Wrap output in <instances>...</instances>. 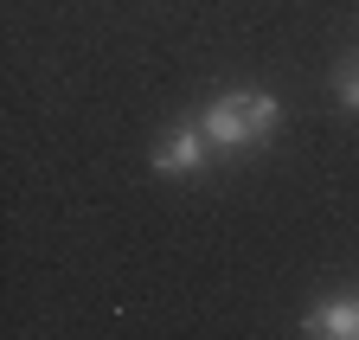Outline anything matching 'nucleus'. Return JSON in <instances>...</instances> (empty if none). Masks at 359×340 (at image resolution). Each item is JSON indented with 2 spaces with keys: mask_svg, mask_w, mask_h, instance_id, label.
<instances>
[{
  "mask_svg": "<svg viewBox=\"0 0 359 340\" xmlns=\"http://www.w3.org/2000/svg\"><path fill=\"white\" fill-rule=\"evenodd\" d=\"M276 122H283V103L269 97V90H231V97H212L199 109V129L218 154H238V148H257L276 135Z\"/></svg>",
  "mask_w": 359,
  "mask_h": 340,
  "instance_id": "1",
  "label": "nucleus"
},
{
  "mask_svg": "<svg viewBox=\"0 0 359 340\" xmlns=\"http://www.w3.org/2000/svg\"><path fill=\"white\" fill-rule=\"evenodd\" d=\"M148 161H154V174H167V180H187V174H199V167L212 161V142H205V129H199V116L173 122V135H161Z\"/></svg>",
  "mask_w": 359,
  "mask_h": 340,
  "instance_id": "2",
  "label": "nucleus"
},
{
  "mask_svg": "<svg viewBox=\"0 0 359 340\" xmlns=\"http://www.w3.org/2000/svg\"><path fill=\"white\" fill-rule=\"evenodd\" d=\"M308 340H359V295H334V302H314L302 321Z\"/></svg>",
  "mask_w": 359,
  "mask_h": 340,
  "instance_id": "3",
  "label": "nucleus"
},
{
  "mask_svg": "<svg viewBox=\"0 0 359 340\" xmlns=\"http://www.w3.org/2000/svg\"><path fill=\"white\" fill-rule=\"evenodd\" d=\"M334 90H340V109H353V116H359V64H340Z\"/></svg>",
  "mask_w": 359,
  "mask_h": 340,
  "instance_id": "4",
  "label": "nucleus"
}]
</instances>
